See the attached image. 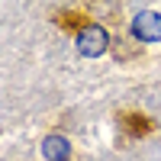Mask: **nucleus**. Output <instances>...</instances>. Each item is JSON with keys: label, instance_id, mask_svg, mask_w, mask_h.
<instances>
[{"label": "nucleus", "instance_id": "obj_1", "mask_svg": "<svg viewBox=\"0 0 161 161\" xmlns=\"http://www.w3.org/2000/svg\"><path fill=\"white\" fill-rule=\"evenodd\" d=\"M106 45H110V36H106V29H103V26H97V23H90V26H84V29L77 32V52H80L84 58L103 55Z\"/></svg>", "mask_w": 161, "mask_h": 161}, {"label": "nucleus", "instance_id": "obj_2", "mask_svg": "<svg viewBox=\"0 0 161 161\" xmlns=\"http://www.w3.org/2000/svg\"><path fill=\"white\" fill-rule=\"evenodd\" d=\"M132 36L139 42H161V13L145 10L132 19Z\"/></svg>", "mask_w": 161, "mask_h": 161}, {"label": "nucleus", "instance_id": "obj_3", "mask_svg": "<svg viewBox=\"0 0 161 161\" xmlns=\"http://www.w3.org/2000/svg\"><path fill=\"white\" fill-rule=\"evenodd\" d=\"M68 152H71V145H68L64 136H48V139H42V158H45V161H64Z\"/></svg>", "mask_w": 161, "mask_h": 161}]
</instances>
